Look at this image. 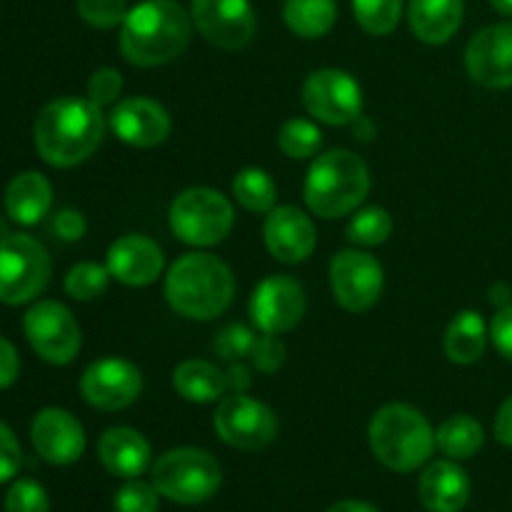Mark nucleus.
Returning <instances> with one entry per match:
<instances>
[{"instance_id": "2f4dec72", "label": "nucleus", "mask_w": 512, "mask_h": 512, "mask_svg": "<svg viewBox=\"0 0 512 512\" xmlns=\"http://www.w3.org/2000/svg\"><path fill=\"white\" fill-rule=\"evenodd\" d=\"M360 28L370 35H390L403 18V0H353Z\"/></svg>"}, {"instance_id": "72a5a7b5", "label": "nucleus", "mask_w": 512, "mask_h": 512, "mask_svg": "<svg viewBox=\"0 0 512 512\" xmlns=\"http://www.w3.org/2000/svg\"><path fill=\"white\" fill-rule=\"evenodd\" d=\"M78 15L90 28L110 30L123 25L128 3L125 0H78Z\"/></svg>"}, {"instance_id": "4468645a", "label": "nucleus", "mask_w": 512, "mask_h": 512, "mask_svg": "<svg viewBox=\"0 0 512 512\" xmlns=\"http://www.w3.org/2000/svg\"><path fill=\"white\" fill-rule=\"evenodd\" d=\"M190 18L208 43L223 50L245 48L258 30L250 0H190Z\"/></svg>"}, {"instance_id": "58836bf2", "label": "nucleus", "mask_w": 512, "mask_h": 512, "mask_svg": "<svg viewBox=\"0 0 512 512\" xmlns=\"http://www.w3.org/2000/svg\"><path fill=\"white\" fill-rule=\"evenodd\" d=\"M120 93H123V78L115 68H98L88 80V100L98 108H108V105L118 103Z\"/></svg>"}, {"instance_id": "a211bd4d", "label": "nucleus", "mask_w": 512, "mask_h": 512, "mask_svg": "<svg viewBox=\"0 0 512 512\" xmlns=\"http://www.w3.org/2000/svg\"><path fill=\"white\" fill-rule=\"evenodd\" d=\"M263 240L268 253L278 263L298 265L313 255L315 245H318V233H315L310 215H305L303 210L293 208V205H275L265 215Z\"/></svg>"}, {"instance_id": "1a4fd4ad", "label": "nucleus", "mask_w": 512, "mask_h": 512, "mask_svg": "<svg viewBox=\"0 0 512 512\" xmlns=\"http://www.w3.org/2000/svg\"><path fill=\"white\" fill-rule=\"evenodd\" d=\"M215 433L225 445L245 453L265 450L278 435V418L260 400L245 393H230L215 410Z\"/></svg>"}, {"instance_id": "e433bc0d", "label": "nucleus", "mask_w": 512, "mask_h": 512, "mask_svg": "<svg viewBox=\"0 0 512 512\" xmlns=\"http://www.w3.org/2000/svg\"><path fill=\"white\" fill-rule=\"evenodd\" d=\"M5 512H50L48 493L35 480H18L8 490L5 498Z\"/></svg>"}, {"instance_id": "f8f14e48", "label": "nucleus", "mask_w": 512, "mask_h": 512, "mask_svg": "<svg viewBox=\"0 0 512 512\" xmlns=\"http://www.w3.org/2000/svg\"><path fill=\"white\" fill-rule=\"evenodd\" d=\"M303 105L325 125H350L363 115V88L340 68H320L303 83Z\"/></svg>"}, {"instance_id": "f3484780", "label": "nucleus", "mask_w": 512, "mask_h": 512, "mask_svg": "<svg viewBox=\"0 0 512 512\" xmlns=\"http://www.w3.org/2000/svg\"><path fill=\"white\" fill-rule=\"evenodd\" d=\"M108 125L115 138L123 140L130 148H155L170 135V115L158 100L143 98H123L110 108Z\"/></svg>"}, {"instance_id": "a18cd8bd", "label": "nucleus", "mask_w": 512, "mask_h": 512, "mask_svg": "<svg viewBox=\"0 0 512 512\" xmlns=\"http://www.w3.org/2000/svg\"><path fill=\"white\" fill-rule=\"evenodd\" d=\"M225 383H228V393H248L250 383H253V375H250L248 365L230 363L228 373H225Z\"/></svg>"}, {"instance_id": "c85d7f7f", "label": "nucleus", "mask_w": 512, "mask_h": 512, "mask_svg": "<svg viewBox=\"0 0 512 512\" xmlns=\"http://www.w3.org/2000/svg\"><path fill=\"white\" fill-rule=\"evenodd\" d=\"M233 198L243 210L268 215L278 205V185L263 168H243L233 178Z\"/></svg>"}, {"instance_id": "7ed1b4c3", "label": "nucleus", "mask_w": 512, "mask_h": 512, "mask_svg": "<svg viewBox=\"0 0 512 512\" xmlns=\"http://www.w3.org/2000/svg\"><path fill=\"white\" fill-rule=\"evenodd\" d=\"M235 295L233 270L213 253H185L165 275V298L188 320H213L230 308Z\"/></svg>"}, {"instance_id": "4c0bfd02", "label": "nucleus", "mask_w": 512, "mask_h": 512, "mask_svg": "<svg viewBox=\"0 0 512 512\" xmlns=\"http://www.w3.org/2000/svg\"><path fill=\"white\" fill-rule=\"evenodd\" d=\"M285 355H288V348H285L283 340H280L278 335L263 333L255 338L253 350H250V363H253V368H258L260 373L273 375L283 368Z\"/></svg>"}, {"instance_id": "0eeeda50", "label": "nucleus", "mask_w": 512, "mask_h": 512, "mask_svg": "<svg viewBox=\"0 0 512 512\" xmlns=\"http://www.w3.org/2000/svg\"><path fill=\"white\" fill-rule=\"evenodd\" d=\"M168 223L180 243L190 248H213L233 233L235 208L220 190L198 185L175 195Z\"/></svg>"}, {"instance_id": "f704fd0d", "label": "nucleus", "mask_w": 512, "mask_h": 512, "mask_svg": "<svg viewBox=\"0 0 512 512\" xmlns=\"http://www.w3.org/2000/svg\"><path fill=\"white\" fill-rule=\"evenodd\" d=\"M255 330H250L248 325L233 323L228 328H223L215 338L213 350L218 353V358L228 360V363H238V360L250 358V350L255 345Z\"/></svg>"}, {"instance_id": "9b49d317", "label": "nucleus", "mask_w": 512, "mask_h": 512, "mask_svg": "<svg viewBox=\"0 0 512 512\" xmlns=\"http://www.w3.org/2000/svg\"><path fill=\"white\" fill-rule=\"evenodd\" d=\"M385 270L375 255L365 250H340L330 260V290L335 303L348 313H365L380 300Z\"/></svg>"}, {"instance_id": "cd10ccee", "label": "nucleus", "mask_w": 512, "mask_h": 512, "mask_svg": "<svg viewBox=\"0 0 512 512\" xmlns=\"http://www.w3.org/2000/svg\"><path fill=\"white\" fill-rule=\"evenodd\" d=\"M485 443V430L470 415H453L435 430V445L450 460H468L480 453Z\"/></svg>"}, {"instance_id": "9d476101", "label": "nucleus", "mask_w": 512, "mask_h": 512, "mask_svg": "<svg viewBox=\"0 0 512 512\" xmlns=\"http://www.w3.org/2000/svg\"><path fill=\"white\" fill-rule=\"evenodd\" d=\"M30 348L50 365H68L78 358L83 335L78 320L58 300H40L23 318Z\"/></svg>"}, {"instance_id": "2eb2a0df", "label": "nucleus", "mask_w": 512, "mask_h": 512, "mask_svg": "<svg viewBox=\"0 0 512 512\" xmlns=\"http://www.w3.org/2000/svg\"><path fill=\"white\" fill-rule=\"evenodd\" d=\"M308 300L298 280L288 275H270L255 285L248 303L250 323L260 333L283 335L293 330L303 320Z\"/></svg>"}, {"instance_id": "37998d69", "label": "nucleus", "mask_w": 512, "mask_h": 512, "mask_svg": "<svg viewBox=\"0 0 512 512\" xmlns=\"http://www.w3.org/2000/svg\"><path fill=\"white\" fill-rule=\"evenodd\" d=\"M20 373V358H18V350L13 348L10 340H5L0 335V390L10 388V385L18 380Z\"/></svg>"}, {"instance_id": "4be33fe9", "label": "nucleus", "mask_w": 512, "mask_h": 512, "mask_svg": "<svg viewBox=\"0 0 512 512\" xmlns=\"http://www.w3.org/2000/svg\"><path fill=\"white\" fill-rule=\"evenodd\" d=\"M150 443L133 428H110L98 440V458L110 475L123 480L140 478L150 468Z\"/></svg>"}, {"instance_id": "393cba45", "label": "nucleus", "mask_w": 512, "mask_h": 512, "mask_svg": "<svg viewBox=\"0 0 512 512\" xmlns=\"http://www.w3.org/2000/svg\"><path fill=\"white\" fill-rule=\"evenodd\" d=\"M490 330L485 325L483 315L475 310H460L453 320H450L448 330H445L443 348L450 363L455 365H473L478 363L488 348Z\"/></svg>"}, {"instance_id": "de8ad7c7", "label": "nucleus", "mask_w": 512, "mask_h": 512, "mask_svg": "<svg viewBox=\"0 0 512 512\" xmlns=\"http://www.w3.org/2000/svg\"><path fill=\"white\" fill-rule=\"evenodd\" d=\"M510 298H512V290L508 283H495L493 288H490V303H493L495 308H505V305H510Z\"/></svg>"}, {"instance_id": "8fccbe9b", "label": "nucleus", "mask_w": 512, "mask_h": 512, "mask_svg": "<svg viewBox=\"0 0 512 512\" xmlns=\"http://www.w3.org/2000/svg\"><path fill=\"white\" fill-rule=\"evenodd\" d=\"M8 235H10V230H8V223H5V220L0 218V243H3V240L8 238Z\"/></svg>"}, {"instance_id": "c9c22d12", "label": "nucleus", "mask_w": 512, "mask_h": 512, "mask_svg": "<svg viewBox=\"0 0 512 512\" xmlns=\"http://www.w3.org/2000/svg\"><path fill=\"white\" fill-rule=\"evenodd\" d=\"M158 490L153 483H140V480H128L115 490L113 510L115 512H158Z\"/></svg>"}, {"instance_id": "423d86ee", "label": "nucleus", "mask_w": 512, "mask_h": 512, "mask_svg": "<svg viewBox=\"0 0 512 512\" xmlns=\"http://www.w3.org/2000/svg\"><path fill=\"white\" fill-rule=\"evenodd\" d=\"M150 483L163 498L178 505H200L218 493L223 483L220 463L200 448H173L150 468Z\"/></svg>"}, {"instance_id": "ea45409f", "label": "nucleus", "mask_w": 512, "mask_h": 512, "mask_svg": "<svg viewBox=\"0 0 512 512\" xmlns=\"http://www.w3.org/2000/svg\"><path fill=\"white\" fill-rule=\"evenodd\" d=\"M23 465V450H20L18 438L5 423H0V483H8L15 478Z\"/></svg>"}, {"instance_id": "412c9836", "label": "nucleus", "mask_w": 512, "mask_h": 512, "mask_svg": "<svg viewBox=\"0 0 512 512\" xmlns=\"http://www.w3.org/2000/svg\"><path fill=\"white\" fill-rule=\"evenodd\" d=\"M418 495L428 512H460L470 500V478L455 460H438L420 475Z\"/></svg>"}, {"instance_id": "f257e3e1", "label": "nucleus", "mask_w": 512, "mask_h": 512, "mask_svg": "<svg viewBox=\"0 0 512 512\" xmlns=\"http://www.w3.org/2000/svg\"><path fill=\"white\" fill-rule=\"evenodd\" d=\"M193 18L178 0H143L120 25V53L135 68H158L185 53Z\"/></svg>"}, {"instance_id": "5701e85b", "label": "nucleus", "mask_w": 512, "mask_h": 512, "mask_svg": "<svg viewBox=\"0 0 512 512\" xmlns=\"http://www.w3.org/2000/svg\"><path fill=\"white\" fill-rule=\"evenodd\" d=\"M53 205V185L38 170L15 175L5 188V213L18 225H38Z\"/></svg>"}, {"instance_id": "c756f323", "label": "nucleus", "mask_w": 512, "mask_h": 512, "mask_svg": "<svg viewBox=\"0 0 512 512\" xmlns=\"http://www.w3.org/2000/svg\"><path fill=\"white\" fill-rule=\"evenodd\" d=\"M345 235L355 248H378L393 235V215L380 205L355 210L348 228H345Z\"/></svg>"}, {"instance_id": "aec40b11", "label": "nucleus", "mask_w": 512, "mask_h": 512, "mask_svg": "<svg viewBox=\"0 0 512 512\" xmlns=\"http://www.w3.org/2000/svg\"><path fill=\"white\" fill-rule=\"evenodd\" d=\"M163 248L148 235L128 233L115 240L105 255V268L110 278L128 288H145L163 275Z\"/></svg>"}, {"instance_id": "c03bdc74", "label": "nucleus", "mask_w": 512, "mask_h": 512, "mask_svg": "<svg viewBox=\"0 0 512 512\" xmlns=\"http://www.w3.org/2000/svg\"><path fill=\"white\" fill-rule=\"evenodd\" d=\"M495 438L505 448H512V395L500 405L498 415H495Z\"/></svg>"}, {"instance_id": "79ce46f5", "label": "nucleus", "mask_w": 512, "mask_h": 512, "mask_svg": "<svg viewBox=\"0 0 512 512\" xmlns=\"http://www.w3.org/2000/svg\"><path fill=\"white\" fill-rule=\"evenodd\" d=\"M53 230L60 240L65 243H75V240L85 238V230H88V223H85L83 213L73 208H65L55 215L53 220Z\"/></svg>"}, {"instance_id": "49530a36", "label": "nucleus", "mask_w": 512, "mask_h": 512, "mask_svg": "<svg viewBox=\"0 0 512 512\" xmlns=\"http://www.w3.org/2000/svg\"><path fill=\"white\" fill-rule=\"evenodd\" d=\"M328 512H380L375 505L365 503V500H343V503L330 505Z\"/></svg>"}, {"instance_id": "b1692460", "label": "nucleus", "mask_w": 512, "mask_h": 512, "mask_svg": "<svg viewBox=\"0 0 512 512\" xmlns=\"http://www.w3.org/2000/svg\"><path fill=\"white\" fill-rule=\"evenodd\" d=\"M463 0H410L408 23L418 40L428 45H443L463 25Z\"/></svg>"}, {"instance_id": "39448f33", "label": "nucleus", "mask_w": 512, "mask_h": 512, "mask_svg": "<svg viewBox=\"0 0 512 512\" xmlns=\"http://www.w3.org/2000/svg\"><path fill=\"white\" fill-rule=\"evenodd\" d=\"M375 460L393 473H415L435 453V430L420 410L390 403L373 415L368 428Z\"/></svg>"}, {"instance_id": "f03ea898", "label": "nucleus", "mask_w": 512, "mask_h": 512, "mask_svg": "<svg viewBox=\"0 0 512 512\" xmlns=\"http://www.w3.org/2000/svg\"><path fill=\"white\" fill-rule=\"evenodd\" d=\"M35 148L53 168H73L98 150L105 135L103 108L88 98H58L35 118Z\"/></svg>"}, {"instance_id": "bb28decb", "label": "nucleus", "mask_w": 512, "mask_h": 512, "mask_svg": "<svg viewBox=\"0 0 512 512\" xmlns=\"http://www.w3.org/2000/svg\"><path fill=\"white\" fill-rule=\"evenodd\" d=\"M283 18L293 35L318 40L333 30L338 20V5L335 0H285Z\"/></svg>"}, {"instance_id": "ddd939ff", "label": "nucleus", "mask_w": 512, "mask_h": 512, "mask_svg": "<svg viewBox=\"0 0 512 512\" xmlns=\"http://www.w3.org/2000/svg\"><path fill=\"white\" fill-rule=\"evenodd\" d=\"M80 393L90 408L118 413L140 398L143 373L125 358H100L83 370Z\"/></svg>"}, {"instance_id": "473e14b6", "label": "nucleus", "mask_w": 512, "mask_h": 512, "mask_svg": "<svg viewBox=\"0 0 512 512\" xmlns=\"http://www.w3.org/2000/svg\"><path fill=\"white\" fill-rule=\"evenodd\" d=\"M110 273L105 265L98 263H78L68 270L65 275V293L80 303H90V300L100 298L108 290Z\"/></svg>"}, {"instance_id": "6ab92c4d", "label": "nucleus", "mask_w": 512, "mask_h": 512, "mask_svg": "<svg viewBox=\"0 0 512 512\" xmlns=\"http://www.w3.org/2000/svg\"><path fill=\"white\" fill-rule=\"evenodd\" d=\"M33 448L45 463L73 465L85 453V430L73 413L63 408H43L30 425Z\"/></svg>"}, {"instance_id": "20e7f679", "label": "nucleus", "mask_w": 512, "mask_h": 512, "mask_svg": "<svg viewBox=\"0 0 512 512\" xmlns=\"http://www.w3.org/2000/svg\"><path fill=\"white\" fill-rule=\"evenodd\" d=\"M370 193V170L353 150L335 148L315 155L305 175L303 198L313 215L323 220L355 213Z\"/></svg>"}, {"instance_id": "dca6fc26", "label": "nucleus", "mask_w": 512, "mask_h": 512, "mask_svg": "<svg viewBox=\"0 0 512 512\" xmlns=\"http://www.w3.org/2000/svg\"><path fill=\"white\" fill-rule=\"evenodd\" d=\"M468 75L483 88L503 90L512 85V23L488 25L465 48Z\"/></svg>"}, {"instance_id": "a19ab883", "label": "nucleus", "mask_w": 512, "mask_h": 512, "mask_svg": "<svg viewBox=\"0 0 512 512\" xmlns=\"http://www.w3.org/2000/svg\"><path fill=\"white\" fill-rule=\"evenodd\" d=\"M490 340L495 350L512 363V303L505 308H498V313L490 320Z\"/></svg>"}, {"instance_id": "a878e982", "label": "nucleus", "mask_w": 512, "mask_h": 512, "mask_svg": "<svg viewBox=\"0 0 512 512\" xmlns=\"http://www.w3.org/2000/svg\"><path fill=\"white\" fill-rule=\"evenodd\" d=\"M173 388L188 403H215L228 393L225 373L208 360H185L173 370Z\"/></svg>"}, {"instance_id": "6e6552de", "label": "nucleus", "mask_w": 512, "mask_h": 512, "mask_svg": "<svg viewBox=\"0 0 512 512\" xmlns=\"http://www.w3.org/2000/svg\"><path fill=\"white\" fill-rule=\"evenodd\" d=\"M50 283V255L40 240L10 233L0 243V303L23 305L38 298Z\"/></svg>"}, {"instance_id": "7c9ffc66", "label": "nucleus", "mask_w": 512, "mask_h": 512, "mask_svg": "<svg viewBox=\"0 0 512 512\" xmlns=\"http://www.w3.org/2000/svg\"><path fill=\"white\" fill-rule=\"evenodd\" d=\"M278 148L293 160L315 158L323 148V133L313 120L290 118L278 130Z\"/></svg>"}, {"instance_id": "09e8293b", "label": "nucleus", "mask_w": 512, "mask_h": 512, "mask_svg": "<svg viewBox=\"0 0 512 512\" xmlns=\"http://www.w3.org/2000/svg\"><path fill=\"white\" fill-rule=\"evenodd\" d=\"M490 5H493L498 13L508 15V18H512V0H490Z\"/></svg>"}]
</instances>
